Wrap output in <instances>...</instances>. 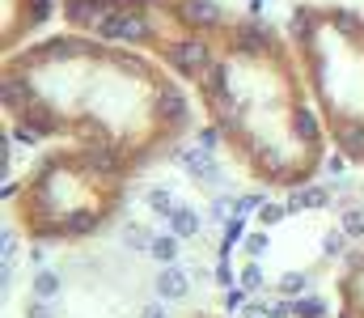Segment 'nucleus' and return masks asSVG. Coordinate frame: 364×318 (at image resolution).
Listing matches in <instances>:
<instances>
[{
    "instance_id": "nucleus-1",
    "label": "nucleus",
    "mask_w": 364,
    "mask_h": 318,
    "mask_svg": "<svg viewBox=\"0 0 364 318\" xmlns=\"http://www.w3.org/2000/svg\"><path fill=\"white\" fill-rule=\"evenodd\" d=\"M68 30L161 60L195 98L225 157L267 191L318 179L331 140L288 30L220 0H60Z\"/></svg>"
},
{
    "instance_id": "nucleus-2",
    "label": "nucleus",
    "mask_w": 364,
    "mask_h": 318,
    "mask_svg": "<svg viewBox=\"0 0 364 318\" xmlns=\"http://www.w3.org/2000/svg\"><path fill=\"white\" fill-rule=\"evenodd\" d=\"M191 106L195 98L161 60L68 26L0 55V110L13 136L90 144L132 179L191 136Z\"/></svg>"
},
{
    "instance_id": "nucleus-3",
    "label": "nucleus",
    "mask_w": 364,
    "mask_h": 318,
    "mask_svg": "<svg viewBox=\"0 0 364 318\" xmlns=\"http://www.w3.org/2000/svg\"><path fill=\"white\" fill-rule=\"evenodd\" d=\"M132 174L90 144H47L9 196L17 233L34 246H77L106 229L123 200Z\"/></svg>"
},
{
    "instance_id": "nucleus-4",
    "label": "nucleus",
    "mask_w": 364,
    "mask_h": 318,
    "mask_svg": "<svg viewBox=\"0 0 364 318\" xmlns=\"http://www.w3.org/2000/svg\"><path fill=\"white\" fill-rule=\"evenodd\" d=\"M284 30L331 149L364 170V13L339 0H296Z\"/></svg>"
},
{
    "instance_id": "nucleus-5",
    "label": "nucleus",
    "mask_w": 364,
    "mask_h": 318,
    "mask_svg": "<svg viewBox=\"0 0 364 318\" xmlns=\"http://www.w3.org/2000/svg\"><path fill=\"white\" fill-rule=\"evenodd\" d=\"M47 17H51V0H0V55L34 43Z\"/></svg>"
},
{
    "instance_id": "nucleus-6",
    "label": "nucleus",
    "mask_w": 364,
    "mask_h": 318,
    "mask_svg": "<svg viewBox=\"0 0 364 318\" xmlns=\"http://www.w3.org/2000/svg\"><path fill=\"white\" fill-rule=\"evenodd\" d=\"M335 318H364V242L335 272Z\"/></svg>"
},
{
    "instance_id": "nucleus-7",
    "label": "nucleus",
    "mask_w": 364,
    "mask_h": 318,
    "mask_svg": "<svg viewBox=\"0 0 364 318\" xmlns=\"http://www.w3.org/2000/svg\"><path fill=\"white\" fill-rule=\"evenodd\" d=\"M186 318H220V314H212V310H195V314H186Z\"/></svg>"
}]
</instances>
